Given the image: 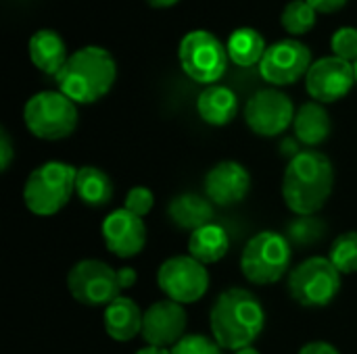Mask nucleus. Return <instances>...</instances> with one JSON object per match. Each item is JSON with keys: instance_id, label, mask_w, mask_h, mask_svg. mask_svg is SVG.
<instances>
[{"instance_id": "obj_1", "label": "nucleus", "mask_w": 357, "mask_h": 354, "mask_svg": "<svg viewBox=\"0 0 357 354\" xmlns=\"http://www.w3.org/2000/svg\"><path fill=\"white\" fill-rule=\"evenodd\" d=\"M209 325L213 340L224 348L238 353L251 348L266 328V309L247 288L224 290L211 307Z\"/></svg>"}, {"instance_id": "obj_2", "label": "nucleus", "mask_w": 357, "mask_h": 354, "mask_svg": "<svg viewBox=\"0 0 357 354\" xmlns=\"http://www.w3.org/2000/svg\"><path fill=\"white\" fill-rule=\"evenodd\" d=\"M333 188L335 165L324 152L307 148L289 161L282 177V198L297 217L322 211Z\"/></svg>"}, {"instance_id": "obj_3", "label": "nucleus", "mask_w": 357, "mask_h": 354, "mask_svg": "<svg viewBox=\"0 0 357 354\" xmlns=\"http://www.w3.org/2000/svg\"><path fill=\"white\" fill-rule=\"evenodd\" d=\"M117 79L113 54L96 44H88L69 54L65 67L54 77L56 90L75 104H94L105 98Z\"/></svg>"}, {"instance_id": "obj_4", "label": "nucleus", "mask_w": 357, "mask_h": 354, "mask_svg": "<svg viewBox=\"0 0 357 354\" xmlns=\"http://www.w3.org/2000/svg\"><path fill=\"white\" fill-rule=\"evenodd\" d=\"M77 167L61 161H48L36 167L23 186V202L38 217H52L63 211L75 194Z\"/></svg>"}, {"instance_id": "obj_5", "label": "nucleus", "mask_w": 357, "mask_h": 354, "mask_svg": "<svg viewBox=\"0 0 357 354\" xmlns=\"http://www.w3.org/2000/svg\"><path fill=\"white\" fill-rule=\"evenodd\" d=\"M77 104L59 90L38 92L23 106L27 131L48 142L69 138L77 127Z\"/></svg>"}, {"instance_id": "obj_6", "label": "nucleus", "mask_w": 357, "mask_h": 354, "mask_svg": "<svg viewBox=\"0 0 357 354\" xmlns=\"http://www.w3.org/2000/svg\"><path fill=\"white\" fill-rule=\"evenodd\" d=\"M293 244L284 234L278 232H259L255 234L243 255H241V271L247 282L255 286H268L280 282L291 267Z\"/></svg>"}, {"instance_id": "obj_7", "label": "nucleus", "mask_w": 357, "mask_h": 354, "mask_svg": "<svg viewBox=\"0 0 357 354\" xmlns=\"http://www.w3.org/2000/svg\"><path fill=\"white\" fill-rule=\"evenodd\" d=\"M178 63L182 71L197 83H218L230 63L226 44L207 29L188 31L178 46Z\"/></svg>"}, {"instance_id": "obj_8", "label": "nucleus", "mask_w": 357, "mask_h": 354, "mask_svg": "<svg viewBox=\"0 0 357 354\" xmlns=\"http://www.w3.org/2000/svg\"><path fill=\"white\" fill-rule=\"evenodd\" d=\"M341 271L328 257H310L289 273L291 298L307 309L328 307L341 292Z\"/></svg>"}, {"instance_id": "obj_9", "label": "nucleus", "mask_w": 357, "mask_h": 354, "mask_svg": "<svg viewBox=\"0 0 357 354\" xmlns=\"http://www.w3.org/2000/svg\"><path fill=\"white\" fill-rule=\"evenodd\" d=\"M67 290L84 307H107L121 296L117 271L98 259L77 261L67 273Z\"/></svg>"}, {"instance_id": "obj_10", "label": "nucleus", "mask_w": 357, "mask_h": 354, "mask_svg": "<svg viewBox=\"0 0 357 354\" xmlns=\"http://www.w3.org/2000/svg\"><path fill=\"white\" fill-rule=\"evenodd\" d=\"M159 290L174 303L192 305L209 290V273L190 255H176L161 263L157 271Z\"/></svg>"}, {"instance_id": "obj_11", "label": "nucleus", "mask_w": 357, "mask_h": 354, "mask_svg": "<svg viewBox=\"0 0 357 354\" xmlns=\"http://www.w3.org/2000/svg\"><path fill=\"white\" fill-rule=\"evenodd\" d=\"M247 127L261 138H276L284 134L295 119L293 100L278 88H266L255 92L245 104Z\"/></svg>"}, {"instance_id": "obj_12", "label": "nucleus", "mask_w": 357, "mask_h": 354, "mask_svg": "<svg viewBox=\"0 0 357 354\" xmlns=\"http://www.w3.org/2000/svg\"><path fill=\"white\" fill-rule=\"evenodd\" d=\"M312 63V50L301 40L287 38L268 46L259 63V75L276 88L291 86L307 75Z\"/></svg>"}, {"instance_id": "obj_13", "label": "nucleus", "mask_w": 357, "mask_h": 354, "mask_svg": "<svg viewBox=\"0 0 357 354\" xmlns=\"http://www.w3.org/2000/svg\"><path fill=\"white\" fill-rule=\"evenodd\" d=\"M356 83L354 65L335 54L314 61L305 75V90L320 104L339 102L351 92Z\"/></svg>"}, {"instance_id": "obj_14", "label": "nucleus", "mask_w": 357, "mask_h": 354, "mask_svg": "<svg viewBox=\"0 0 357 354\" xmlns=\"http://www.w3.org/2000/svg\"><path fill=\"white\" fill-rule=\"evenodd\" d=\"M186 325H188V315L184 305L165 298L153 303L144 311L140 336L144 338L146 346L172 351L186 336Z\"/></svg>"}, {"instance_id": "obj_15", "label": "nucleus", "mask_w": 357, "mask_h": 354, "mask_svg": "<svg viewBox=\"0 0 357 354\" xmlns=\"http://www.w3.org/2000/svg\"><path fill=\"white\" fill-rule=\"evenodd\" d=\"M100 234L107 250L119 259H132L146 246V225L142 217L130 213L128 209L109 213L100 225Z\"/></svg>"}, {"instance_id": "obj_16", "label": "nucleus", "mask_w": 357, "mask_h": 354, "mask_svg": "<svg viewBox=\"0 0 357 354\" xmlns=\"http://www.w3.org/2000/svg\"><path fill=\"white\" fill-rule=\"evenodd\" d=\"M251 190V175L245 165L236 161H222L205 175V196L215 207H234L247 198Z\"/></svg>"}, {"instance_id": "obj_17", "label": "nucleus", "mask_w": 357, "mask_h": 354, "mask_svg": "<svg viewBox=\"0 0 357 354\" xmlns=\"http://www.w3.org/2000/svg\"><path fill=\"white\" fill-rule=\"evenodd\" d=\"M27 54H29L31 65L38 71H42L44 75H52V77L59 75V71L65 67L69 58L63 35L50 27H42L31 33L27 42Z\"/></svg>"}, {"instance_id": "obj_18", "label": "nucleus", "mask_w": 357, "mask_h": 354, "mask_svg": "<svg viewBox=\"0 0 357 354\" xmlns=\"http://www.w3.org/2000/svg\"><path fill=\"white\" fill-rule=\"evenodd\" d=\"M142 319H144V313L140 311L136 300L128 296L115 298L111 305L105 307V315H102L105 332L115 342H130L136 336H140Z\"/></svg>"}, {"instance_id": "obj_19", "label": "nucleus", "mask_w": 357, "mask_h": 354, "mask_svg": "<svg viewBox=\"0 0 357 354\" xmlns=\"http://www.w3.org/2000/svg\"><path fill=\"white\" fill-rule=\"evenodd\" d=\"M293 131H295V140L305 144L307 148H316L324 144L333 131V119L326 106L316 100L301 104L293 119Z\"/></svg>"}, {"instance_id": "obj_20", "label": "nucleus", "mask_w": 357, "mask_h": 354, "mask_svg": "<svg viewBox=\"0 0 357 354\" xmlns=\"http://www.w3.org/2000/svg\"><path fill=\"white\" fill-rule=\"evenodd\" d=\"M213 207L215 204L207 196H199L195 192H184V194H178L176 198H172V202L167 207V215L176 227L197 232V230L213 223L211 221Z\"/></svg>"}, {"instance_id": "obj_21", "label": "nucleus", "mask_w": 357, "mask_h": 354, "mask_svg": "<svg viewBox=\"0 0 357 354\" xmlns=\"http://www.w3.org/2000/svg\"><path fill=\"white\" fill-rule=\"evenodd\" d=\"M197 113L207 125L224 127L236 117L238 98L226 86H220V83L207 86L197 98Z\"/></svg>"}, {"instance_id": "obj_22", "label": "nucleus", "mask_w": 357, "mask_h": 354, "mask_svg": "<svg viewBox=\"0 0 357 354\" xmlns=\"http://www.w3.org/2000/svg\"><path fill=\"white\" fill-rule=\"evenodd\" d=\"M115 188L113 179L102 171L100 167L94 165H84L77 167V177H75V196L92 209L107 207L113 200Z\"/></svg>"}, {"instance_id": "obj_23", "label": "nucleus", "mask_w": 357, "mask_h": 354, "mask_svg": "<svg viewBox=\"0 0 357 354\" xmlns=\"http://www.w3.org/2000/svg\"><path fill=\"white\" fill-rule=\"evenodd\" d=\"M228 250H230V236L218 223H209L192 232L188 238V255L203 265H213L222 261L228 255Z\"/></svg>"}, {"instance_id": "obj_24", "label": "nucleus", "mask_w": 357, "mask_h": 354, "mask_svg": "<svg viewBox=\"0 0 357 354\" xmlns=\"http://www.w3.org/2000/svg\"><path fill=\"white\" fill-rule=\"evenodd\" d=\"M226 50H228L230 63L238 67H253V65L259 67L268 50V44L255 27H238L230 33L226 42Z\"/></svg>"}, {"instance_id": "obj_25", "label": "nucleus", "mask_w": 357, "mask_h": 354, "mask_svg": "<svg viewBox=\"0 0 357 354\" xmlns=\"http://www.w3.org/2000/svg\"><path fill=\"white\" fill-rule=\"evenodd\" d=\"M316 21L318 10L307 0H291L280 13V23L284 31H289L291 35H303L312 31Z\"/></svg>"}, {"instance_id": "obj_26", "label": "nucleus", "mask_w": 357, "mask_h": 354, "mask_svg": "<svg viewBox=\"0 0 357 354\" xmlns=\"http://www.w3.org/2000/svg\"><path fill=\"white\" fill-rule=\"evenodd\" d=\"M326 234V223L316 215H299L287 227V238L295 246H312L320 242Z\"/></svg>"}, {"instance_id": "obj_27", "label": "nucleus", "mask_w": 357, "mask_h": 354, "mask_svg": "<svg viewBox=\"0 0 357 354\" xmlns=\"http://www.w3.org/2000/svg\"><path fill=\"white\" fill-rule=\"evenodd\" d=\"M328 259L341 271V275L357 273V232H345L337 236Z\"/></svg>"}, {"instance_id": "obj_28", "label": "nucleus", "mask_w": 357, "mask_h": 354, "mask_svg": "<svg viewBox=\"0 0 357 354\" xmlns=\"http://www.w3.org/2000/svg\"><path fill=\"white\" fill-rule=\"evenodd\" d=\"M333 54L356 65L357 63V29L356 27H341L331 38Z\"/></svg>"}, {"instance_id": "obj_29", "label": "nucleus", "mask_w": 357, "mask_h": 354, "mask_svg": "<svg viewBox=\"0 0 357 354\" xmlns=\"http://www.w3.org/2000/svg\"><path fill=\"white\" fill-rule=\"evenodd\" d=\"M222 351L224 348L213 338H207L201 334H190V336H184L172 348V354H224Z\"/></svg>"}, {"instance_id": "obj_30", "label": "nucleus", "mask_w": 357, "mask_h": 354, "mask_svg": "<svg viewBox=\"0 0 357 354\" xmlns=\"http://www.w3.org/2000/svg\"><path fill=\"white\" fill-rule=\"evenodd\" d=\"M153 207H155V194L146 186H134L132 190H128L123 209H128L130 213L144 219L151 213Z\"/></svg>"}, {"instance_id": "obj_31", "label": "nucleus", "mask_w": 357, "mask_h": 354, "mask_svg": "<svg viewBox=\"0 0 357 354\" xmlns=\"http://www.w3.org/2000/svg\"><path fill=\"white\" fill-rule=\"evenodd\" d=\"M13 159H15L13 138H10V134L2 127V129H0V169H2V171H8Z\"/></svg>"}, {"instance_id": "obj_32", "label": "nucleus", "mask_w": 357, "mask_h": 354, "mask_svg": "<svg viewBox=\"0 0 357 354\" xmlns=\"http://www.w3.org/2000/svg\"><path fill=\"white\" fill-rule=\"evenodd\" d=\"M318 13H322V15H333V13H337V10H341L349 0H307Z\"/></svg>"}, {"instance_id": "obj_33", "label": "nucleus", "mask_w": 357, "mask_h": 354, "mask_svg": "<svg viewBox=\"0 0 357 354\" xmlns=\"http://www.w3.org/2000/svg\"><path fill=\"white\" fill-rule=\"evenodd\" d=\"M297 354H341L337 346L328 344V342H310L305 346H301V351Z\"/></svg>"}, {"instance_id": "obj_34", "label": "nucleus", "mask_w": 357, "mask_h": 354, "mask_svg": "<svg viewBox=\"0 0 357 354\" xmlns=\"http://www.w3.org/2000/svg\"><path fill=\"white\" fill-rule=\"evenodd\" d=\"M117 280H119V288H121V290H130V288L136 286L138 273H136V269H132V267H121V269H117Z\"/></svg>"}, {"instance_id": "obj_35", "label": "nucleus", "mask_w": 357, "mask_h": 354, "mask_svg": "<svg viewBox=\"0 0 357 354\" xmlns=\"http://www.w3.org/2000/svg\"><path fill=\"white\" fill-rule=\"evenodd\" d=\"M180 0H146V4H151L153 8H169L174 4H178Z\"/></svg>"}, {"instance_id": "obj_36", "label": "nucleus", "mask_w": 357, "mask_h": 354, "mask_svg": "<svg viewBox=\"0 0 357 354\" xmlns=\"http://www.w3.org/2000/svg\"><path fill=\"white\" fill-rule=\"evenodd\" d=\"M134 354H172V351H167V348H157V346H144V348H140L138 353Z\"/></svg>"}, {"instance_id": "obj_37", "label": "nucleus", "mask_w": 357, "mask_h": 354, "mask_svg": "<svg viewBox=\"0 0 357 354\" xmlns=\"http://www.w3.org/2000/svg\"><path fill=\"white\" fill-rule=\"evenodd\" d=\"M234 354H259V353L251 346V348H243V351H238V353H234Z\"/></svg>"}, {"instance_id": "obj_38", "label": "nucleus", "mask_w": 357, "mask_h": 354, "mask_svg": "<svg viewBox=\"0 0 357 354\" xmlns=\"http://www.w3.org/2000/svg\"><path fill=\"white\" fill-rule=\"evenodd\" d=\"M354 69H356V81H357V63H356V65H354Z\"/></svg>"}]
</instances>
